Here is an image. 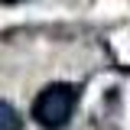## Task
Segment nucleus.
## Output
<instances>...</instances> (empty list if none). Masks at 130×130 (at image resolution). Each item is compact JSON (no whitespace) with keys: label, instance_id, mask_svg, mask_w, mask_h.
<instances>
[{"label":"nucleus","instance_id":"7ed1b4c3","mask_svg":"<svg viewBox=\"0 0 130 130\" xmlns=\"http://www.w3.org/2000/svg\"><path fill=\"white\" fill-rule=\"evenodd\" d=\"M0 3H7V7H13V3H23V0H0Z\"/></svg>","mask_w":130,"mask_h":130},{"label":"nucleus","instance_id":"f03ea898","mask_svg":"<svg viewBox=\"0 0 130 130\" xmlns=\"http://www.w3.org/2000/svg\"><path fill=\"white\" fill-rule=\"evenodd\" d=\"M20 127H23L20 111H16L10 101H3V98H0V130H20Z\"/></svg>","mask_w":130,"mask_h":130},{"label":"nucleus","instance_id":"f257e3e1","mask_svg":"<svg viewBox=\"0 0 130 130\" xmlns=\"http://www.w3.org/2000/svg\"><path fill=\"white\" fill-rule=\"evenodd\" d=\"M78 85H68V81H52L46 85L36 101H32V120L42 130H62L68 127V120L75 117V107H78Z\"/></svg>","mask_w":130,"mask_h":130}]
</instances>
